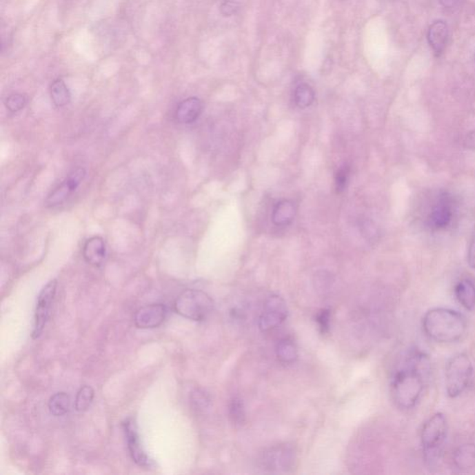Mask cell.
<instances>
[{"instance_id": "cell-1", "label": "cell", "mask_w": 475, "mask_h": 475, "mask_svg": "<svg viewBox=\"0 0 475 475\" xmlns=\"http://www.w3.org/2000/svg\"><path fill=\"white\" fill-rule=\"evenodd\" d=\"M430 361L425 354L412 350L394 372L391 383L392 396L402 410L412 409L423 394Z\"/></svg>"}, {"instance_id": "cell-2", "label": "cell", "mask_w": 475, "mask_h": 475, "mask_svg": "<svg viewBox=\"0 0 475 475\" xmlns=\"http://www.w3.org/2000/svg\"><path fill=\"white\" fill-rule=\"evenodd\" d=\"M423 331L430 339L437 343H455L467 331L465 316L448 308H434L423 316Z\"/></svg>"}, {"instance_id": "cell-3", "label": "cell", "mask_w": 475, "mask_h": 475, "mask_svg": "<svg viewBox=\"0 0 475 475\" xmlns=\"http://www.w3.org/2000/svg\"><path fill=\"white\" fill-rule=\"evenodd\" d=\"M213 310L212 298L199 290L190 289L182 292L174 302L176 312L190 321H205Z\"/></svg>"}, {"instance_id": "cell-4", "label": "cell", "mask_w": 475, "mask_h": 475, "mask_svg": "<svg viewBox=\"0 0 475 475\" xmlns=\"http://www.w3.org/2000/svg\"><path fill=\"white\" fill-rule=\"evenodd\" d=\"M474 375V367L468 355L457 354L447 362L445 367V388L447 396L455 398L468 387Z\"/></svg>"}, {"instance_id": "cell-5", "label": "cell", "mask_w": 475, "mask_h": 475, "mask_svg": "<svg viewBox=\"0 0 475 475\" xmlns=\"http://www.w3.org/2000/svg\"><path fill=\"white\" fill-rule=\"evenodd\" d=\"M447 434V418L442 413H436L429 418L421 432V444L426 458H433L444 444Z\"/></svg>"}, {"instance_id": "cell-6", "label": "cell", "mask_w": 475, "mask_h": 475, "mask_svg": "<svg viewBox=\"0 0 475 475\" xmlns=\"http://www.w3.org/2000/svg\"><path fill=\"white\" fill-rule=\"evenodd\" d=\"M296 453L292 445H273L262 453L260 465L265 471L288 472L294 465Z\"/></svg>"}, {"instance_id": "cell-7", "label": "cell", "mask_w": 475, "mask_h": 475, "mask_svg": "<svg viewBox=\"0 0 475 475\" xmlns=\"http://www.w3.org/2000/svg\"><path fill=\"white\" fill-rule=\"evenodd\" d=\"M58 281L52 280L48 281L37 297L36 312H34V323L32 337L37 339L41 336L46 328L50 314H52L53 303H54L56 292H57Z\"/></svg>"}, {"instance_id": "cell-8", "label": "cell", "mask_w": 475, "mask_h": 475, "mask_svg": "<svg viewBox=\"0 0 475 475\" xmlns=\"http://www.w3.org/2000/svg\"><path fill=\"white\" fill-rule=\"evenodd\" d=\"M287 316L288 310L285 301L279 295H272L265 303L264 310L259 318V328L263 332L278 328L286 321Z\"/></svg>"}, {"instance_id": "cell-9", "label": "cell", "mask_w": 475, "mask_h": 475, "mask_svg": "<svg viewBox=\"0 0 475 475\" xmlns=\"http://www.w3.org/2000/svg\"><path fill=\"white\" fill-rule=\"evenodd\" d=\"M85 174H87V172L82 168L72 171L69 174L68 178L48 196L46 205L48 208H54V206L60 205L65 202L67 199L72 194V192H76L77 188L84 181Z\"/></svg>"}, {"instance_id": "cell-10", "label": "cell", "mask_w": 475, "mask_h": 475, "mask_svg": "<svg viewBox=\"0 0 475 475\" xmlns=\"http://www.w3.org/2000/svg\"><path fill=\"white\" fill-rule=\"evenodd\" d=\"M166 315L168 310L165 305H148L137 311L134 321L139 329H154L163 323Z\"/></svg>"}, {"instance_id": "cell-11", "label": "cell", "mask_w": 475, "mask_h": 475, "mask_svg": "<svg viewBox=\"0 0 475 475\" xmlns=\"http://www.w3.org/2000/svg\"><path fill=\"white\" fill-rule=\"evenodd\" d=\"M453 219V203L450 196L443 194L432 208L429 225L432 229L444 230L449 226Z\"/></svg>"}, {"instance_id": "cell-12", "label": "cell", "mask_w": 475, "mask_h": 475, "mask_svg": "<svg viewBox=\"0 0 475 475\" xmlns=\"http://www.w3.org/2000/svg\"><path fill=\"white\" fill-rule=\"evenodd\" d=\"M123 432H125L128 450H130L133 461H135L139 466L145 467L149 465V457H148L143 447H142L135 421L131 420V418L125 421V423H123Z\"/></svg>"}, {"instance_id": "cell-13", "label": "cell", "mask_w": 475, "mask_h": 475, "mask_svg": "<svg viewBox=\"0 0 475 475\" xmlns=\"http://www.w3.org/2000/svg\"><path fill=\"white\" fill-rule=\"evenodd\" d=\"M427 39L434 54L439 57L445 52L448 40V26L445 21H434L429 28Z\"/></svg>"}, {"instance_id": "cell-14", "label": "cell", "mask_w": 475, "mask_h": 475, "mask_svg": "<svg viewBox=\"0 0 475 475\" xmlns=\"http://www.w3.org/2000/svg\"><path fill=\"white\" fill-rule=\"evenodd\" d=\"M83 256L88 264L99 267L106 257L105 241L101 237L95 236L85 241L83 248Z\"/></svg>"}, {"instance_id": "cell-15", "label": "cell", "mask_w": 475, "mask_h": 475, "mask_svg": "<svg viewBox=\"0 0 475 475\" xmlns=\"http://www.w3.org/2000/svg\"><path fill=\"white\" fill-rule=\"evenodd\" d=\"M203 112V103L200 99L192 97L179 103L176 118L181 123H192L200 117Z\"/></svg>"}, {"instance_id": "cell-16", "label": "cell", "mask_w": 475, "mask_h": 475, "mask_svg": "<svg viewBox=\"0 0 475 475\" xmlns=\"http://www.w3.org/2000/svg\"><path fill=\"white\" fill-rule=\"evenodd\" d=\"M296 208L292 201L283 200L279 202L272 212V222L278 227H285L294 221Z\"/></svg>"}, {"instance_id": "cell-17", "label": "cell", "mask_w": 475, "mask_h": 475, "mask_svg": "<svg viewBox=\"0 0 475 475\" xmlns=\"http://www.w3.org/2000/svg\"><path fill=\"white\" fill-rule=\"evenodd\" d=\"M455 296L465 310H472L475 307V284L474 281L464 279L455 286Z\"/></svg>"}, {"instance_id": "cell-18", "label": "cell", "mask_w": 475, "mask_h": 475, "mask_svg": "<svg viewBox=\"0 0 475 475\" xmlns=\"http://www.w3.org/2000/svg\"><path fill=\"white\" fill-rule=\"evenodd\" d=\"M453 461L458 469L469 471L475 467V444H464L457 448Z\"/></svg>"}, {"instance_id": "cell-19", "label": "cell", "mask_w": 475, "mask_h": 475, "mask_svg": "<svg viewBox=\"0 0 475 475\" xmlns=\"http://www.w3.org/2000/svg\"><path fill=\"white\" fill-rule=\"evenodd\" d=\"M70 407H71V398L64 392L55 394L54 396L50 397V401H48V409L55 417H61V416L67 414Z\"/></svg>"}, {"instance_id": "cell-20", "label": "cell", "mask_w": 475, "mask_h": 475, "mask_svg": "<svg viewBox=\"0 0 475 475\" xmlns=\"http://www.w3.org/2000/svg\"><path fill=\"white\" fill-rule=\"evenodd\" d=\"M50 96L57 107H64L71 101V93L63 79H56L50 87Z\"/></svg>"}, {"instance_id": "cell-21", "label": "cell", "mask_w": 475, "mask_h": 475, "mask_svg": "<svg viewBox=\"0 0 475 475\" xmlns=\"http://www.w3.org/2000/svg\"><path fill=\"white\" fill-rule=\"evenodd\" d=\"M276 352L278 358L283 363H294L298 358L296 345L289 338H284L278 343Z\"/></svg>"}, {"instance_id": "cell-22", "label": "cell", "mask_w": 475, "mask_h": 475, "mask_svg": "<svg viewBox=\"0 0 475 475\" xmlns=\"http://www.w3.org/2000/svg\"><path fill=\"white\" fill-rule=\"evenodd\" d=\"M294 103L299 108L305 109L312 105L315 101V92L307 84L297 85L294 93Z\"/></svg>"}, {"instance_id": "cell-23", "label": "cell", "mask_w": 475, "mask_h": 475, "mask_svg": "<svg viewBox=\"0 0 475 475\" xmlns=\"http://www.w3.org/2000/svg\"><path fill=\"white\" fill-rule=\"evenodd\" d=\"M229 415L230 421L235 426H241L245 423V407H244L243 400L239 397H234L230 401Z\"/></svg>"}, {"instance_id": "cell-24", "label": "cell", "mask_w": 475, "mask_h": 475, "mask_svg": "<svg viewBox=\"0 0 475 475\" xmlns=\"http://www.w3.org/2000/svg\"><path fill=\"white\" fill-rule=\"evenodd\" d=\"M94 396H95V392H94V389L91 386H82L77 394L76 405H74L77 412H84L90 409L91 404H92Z\"/></svg>"}, {"instance_id": "cell-25", "label": "cell", "mask_w": 475, "mask_h": 475, "mask_svg": "<svg viewBox=\"0 0 475 475\" xmlns=\"http://www.w3.org/2000/svg\"><path fill=\"white\" fill-rule=\"evenodd\" d=\"M349 173H350V169L346 165H343L338 169L336 174H335V189H336L337 193L345 192L348 183Z\"/></svg>"}, {"instance_id": "cell-26", "label": "cell", "mask_w": 475, "mask_h": 475, "mask_svg": "<svg viewBox=\"0 0 475 475\" xmlns=\"http://www.w3.org/2000/svg\"><path fill=\"white\" fill-rule=\"evenodd\" d=\"M7 109L12 112H17L24 108L26 104V98L21 94H12L8 97L6 101Z\"/></svg>"}, {"instance_id": "cell-27", "label": "cell", "mask_w": 475, "mask_h": 475, "mask_svg": "<svg viewBox=\"0 0 475 475\" xmlns=\"http://www.w3.org/2000/svg\"><path fill=\"white\" fill-rule=\"evenodd\" d=\"M316 319L319 329H321V334H327L330 330V323H331V311L329 310H322L316 315Z\"/></svg>"}, {"instance_id": "cell-28", "label": "cell", "mask_w": 475, "mask_h": 475, "mask_svg": "<svg viewBox=\"0 0 475 475\" xmlns=\"http://www.w3.org/2000/svg\"><path fill=\"white\" fill-rule=\"evenodd\" d=\"M193 403L196 405L198 410H205L208 409L210 405V398L205 392L197 390L193 393Z\"/></svg>"}, {"instance_id": "cell-29", "label": "cell", "mask_w": 475, "mask_h": 475, "mask_svg": "<svg viewBox=\"0 0 475 475\" xmlns=\"http://www.w3.org/2000/svg\"><path fill=\"white\" fill-rule=\"evenodd\" d=\"M239 10H240V5L234 0H226V1L223 2L221 7H220V10L224 16L235 15Z\"/></svg>"}, {"instance_id": "cell-30", "label": "cell", "mask_w": 475, "mask_h": 475, "mask_svg": "<svg viewBox=\"0 0 475 475\" xmlns=\"http://www.w3.org/2000/svg\"><path fill=\"white\" fill-rule=\"evenodd\" d=\"M468 264L472 268H475V232L472 236L471 244H469L468 250Z\"/></svg>"}, {"instance_id": "cell-31", "label": "cell", "mask_w": 475, "mask_h": 475, "mask_svg": "<svg viewBox=\"0 0 475 475\" xmlns=\"http://www.w3.org/2000/svg\"><path fill=\"white\" fill-rule=\"evenodd\" d=\"M464 146L468 149L475 150V130L467 134L466 138L464 139Z\"/></svg>"}, {"instance_id": "cell-32", "label": "cell", "mask_w": 475, "mask_h": 475, "mask_svg": "<svg viewBox=\"0 0 475 475\" xmlns=\"http://www.w3.org/2000/svg\"><path fill=\"white\" fill-rule=\"evenodd\" d=\"M460 0H439L440 4L445 9H452L458 3Z\"/></svg>"}]
</instances>
